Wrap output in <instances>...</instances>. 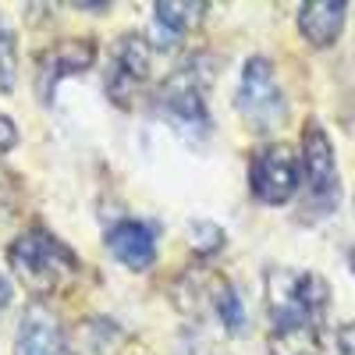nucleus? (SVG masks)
Instances as JSON below:
<instances>
[{
	"label": "nucleus",
	"mask_w": 355,
	"mask_h": 355,
	"mask_svg": "<svg viewBox=\"0 0 355 355\" xmlns=\"http://www.w3.org/2000/svg\"><path fill=\"white\" fill-rule=\"evenodd\" d=\"M103 245L110 249V256L128 266V270L142 274L150 270V266L157 263V231L146 224V220H135V217H125L107 227L103 234Z\"/></svg>",
	"instance_id": "nucleus-9"
},
{
	"label": "nucleus",
	"mask_w": 355,
	"mask_h": 355,
	"mask_svg": "<svg viewBox=\"0 0 355 355\" xmlns=\"http://www.w3.org/2000/svg\"><path fill=\"white\" fill-rule=\"evenodd\" d=\"M299 164H302V185H306V206L309 214L331 217L341 206V171H338V153L334 142L316 117H309L299 142Z\"/></svg>",
	"instance_id": "nucleus-4"
},
{
	"label": "nucleus",
	"mask_w": 355,
	"mask_h": 355,
	"mask_svg": "<svg viewBox=\"0 0 355 355\" xmlns=\"http://www.w3.org/2000/svg\"><path fill=\"white\" fill-rule=\"evenodd\" d=\"M15 146H18V125L11 121L8 114H0V160H4Z\"/></svg>",
	"instance_id": "nucleus-17"
},
{
	"label": "nucleus",
	"mask_w": 355,
	"mask_h": 355,
	"mask_svg": "<svg viewBox=\"0 0 355 355\" xmlns=\"http://www.w3.org/2000/svg\"><path fill=\"white\" fill-rule=\"evenodd\" d=\"M338 355H355V320L338 331Z\"/></svg>",
	"instance_id": "nucleus-18"
},
{
	"label": "nucleus",
	"mask_w": 355,
	"mask_h": 355,
	"mask_svg": "<svg viewBox=\"0 0 355 355\" xmlns=\"http://www.w3.org/2000/svg\"><path fill=\"white\" fill-rule=\"evenodd\" d=\"M15 82H18V43L0 18V93H11Z\"/></svg>",
	"instance_id": "nucleus-15"
},
{
	"label": "nucleus",
	"mask_w": 355,
	"mask_h": 355,
	"mask_svg": "<svg viewBox=\"0 0 355 355\" xmlns=\"http://www.w3.org/2000/svg\"><path fill=\"white\" fill-rule=\"evenodd\" d=\"M234 110L245 121V128L256 135H270L284 125L288 96L281 89V78H277V68L270 57L252 53L242 64L239 89H234Z\"/></svg>",
	"instance_id": "nucleus-3"
},
{
	"label": "nucleus",
	"mask_w": 355,
	"mask_h": 355,
	"mask_svg": "<svg viewBox=\"0 0 355 355\" xmlns=\"http://www.w3.org/2000/svg\"><path fill=\"white\" fill-rule=\"evenodd\" d=\"M96 57H100V46L89 36L85 40H61L50 50H43L40 64H36V96H40V103H53L57 85H61L64 78L85 75L96 64Z\"/></svg>",
	"instance_id": "nucleus-8"
},
{
	"label": "nucleus",
	"mask_w": 355,
	"mask_h": 355,
	"mask_svg": "<svg viewBox=\"0 0 355 355\" xmlns=\"http://www.w3.org/2000/svg\"><path fill=\"white\" fill-rule=\"evenodd\" d=\"M153 71V43L146 33H121L110 50L103 93L117 110H132Z\"/></svg>",
	"instance_id": "nucleus-6"
},
{
	"label": "nucleus",
	"mask_w": 355,
	"mask_h": 355,
	"mask_svg": "<svg viewBox=\"0 0 355 355\" xmlns=\"http://www.w3.org/2000/svg\"><path fill=\"white\" fill-rule=\"evenodd\" d=\"M266 352L270 355H320L323 352V323L309 320V316L270 320Z\"/></svg>",
	"instance_id": "nucleus-12"
},
{
	"label": "nucleus",
	"mask_w": 355,
	"mask_h": 355,
	"mask_svg": "<svg viewBox=\"0 0 355 355\" xmlns=\"http://www.w3.org/2000/svg\"><path fill=\"white\" fill-rule=\"evenodd\" d=\"M210 306H214V313H217V320H220V327H224L231 338L245 334V323H249V316H245V302H242L239 288H234L231 281L220 277V281L214 284V291H210Z\"/></svg>",
	"instance_id": "nucleus-14"
},
{
	"label": "nucleus",
	"mask_w": 355,
	"mask_h": 355,
	"mask_svg": "<svg viewBox=\"0 0 355 355\" xmlns=\"http://www.w3.org/2000/svg\"><path fill=\"white\" fill-rule=\"evenodd\" d=\"M263 295H266V313H270V320L309 316V320L323 323L327 306H331V284L313 270H291V266L266 270Z\"/></svg>",
	"instance_id": "nucleus-5"
},
{
	"label": "nucleus",
	"mask_w": 355,
	"mask_h": 355,
	"mask_svg": "<svg viewBox=\"0 0 355 355\" xmlns=\"http://www.w3.org/2000/svg\"><path fill=\"white\" fill-rule=\"evenodd\" d=\"M348 21V4L345 0H309L299 8V33L313 50H327L341 40Z\"/></svg>",
	"instance_id": "nucleus-11"
},
{
	"label": "nucleus",
	"mask_w": 355,
	"mask_h": 355,
	"mask_svg": "<svg viewBox=\"0 0 355 355\" xmlns=\"http://www.w3.org/2000/svg\"><path fill=\"white\" fill-rule=\"evenodd\" d=\"M11 306V284H8V277L0 274V313H4Z\"/></svg>",
	"instance_id": "nucleus-19"
},
{
	"label": "nucleus",
	"mask_w": 355,
	"mask_h": 355,
	"mask_svg": "<svg viewBox=\"0 0 355 355\" xmlns=\"http://www.w3.org/2000/svg\"><path fill=\"white\" fill-rule=\"evenodd\" d=\"M348 266H352V277H355V242H352V249H348Z\"/></svg>",
	"instance_id": "nucleus-20"
},
{
	"label": "nucleus",
	"mask_w": 355,
	"mask_h": 355,
	"mask_svg": "<svg viewBox=\"0 0 355 355\" xmlns=\"http://www.w3.org/2000/svg\"><path fill=\"white\" fill-rule=\"evenodd\" d=\"M189 239H192V249L199 256H214V252L224 249V227H217L210 220H196L189 227Z\"/></svg>",
	"instance_id": "nucleus-16"
},
{
	"label": "nucleus",
	"mask_w": 355,
	"mask_h": 355,
	"mask_svg": "<svg viewBox=\"0 0 355 355\" xmlns=\"http://www.w3.org/2000/svg\"><path fill=\"white\" fill-rule=\"evenodd\" d=\"M302 189V164L288 142H263L249 157V192L263 206H284Z\"/></svg>",
	"instance_id": "nucleus-7"
},
{
	"label": "nucleus",
	"mask_w": 355,
	"mask_h": 355,
	"mask_svg": "<svg viewBox=\"0 0 355 355\" xmlns=\"http://www.w3.org/2000/svg\"><path fill=\"white\" fill-rule=\"evenodd\" d=\"M206 11L210 4H202V0H160L153 4V21H157V46H174L182 43L192 28L202 25Z\"/></svg>",
	"instance_id": "nucleus-13"
},
{
	"label": "nucleus",
	"mask_w": 355,
	"mask_h": 355,
	"mask_svg": "<svg viewBox=\"0 0 355 355\" xmlns=\"http://www.w3.org/2000/svg\"><path fill=\"white\" fill-rule=\"evenodd\" d=\"M15 355H64V327L43 302H33L21 313L15 331Z\"/></svg>",
	"instance_id": "nucleus-10"
},
{
	"label": "nucleus",
	"mask_w": 355,
	"mask_h": 355,
	"mask_svg": "<svg viewBox=\"0 0 355 355\" xmlns=\"http://www.w3.org/2000/svg\"><path fill=\"white\" fill-rule=\"evenodd\" d=\"M8 266L15 270V277L21 281V288L36 299H50L61 288H68L78 270L82 259L75 256V249L57 239L50 227H28L8 245Z\"/></svg>",
	"instance_id": "nucleus-1"
},
{
	"label": "nucleus",
	"mask_w": 355,
	"mask_h": 355,
	"mask_svg": "<svg viewBox=\"0 0 355 355\" xmlns=\"http://www.w3.org/2000/svg\"><path fill=\"white\" fill-rule=\"evenodd\" d=\"M206 82H210V71L202 68L199 57H189L182 68H174L164 78L160 100H157V110L174 128V135H182L192 146H202L214 135V117H210V103H206Z\"/></svg>",
	"instance_id": "nucleus-2"
}]
</instances>
